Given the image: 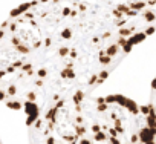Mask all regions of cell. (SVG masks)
<instances>
[{"instance_id":"obj_1","label":"cell","mask_w":156,"mask_h":144,"mask_svg":"<svg viewBox=\"0 0 156 144\" xmlns=\"http://www.w3.org/2000/svg\"><path fill=\"white\" fill-rule=\"evenodd\" d=\"M141 41L104 0H31L0 26V103L26 121L44 104L92 94Z\"/></svg>"},{"instance_id":"obj_2","label":"cell","mask_w":156,"mask_h":144,"mask_svg":"<svg viewBox=\"0 0 156 144\" xmlns=\"http://www.w3.org/2000/svg\"><path fill=\"white\" fill-rule=\"evenodd\" d=\"M136 37L144 41L156 31V0H106Z\"/></svg>"},{"instance_id":"obj_3","label":"cell","mask_w":156,"mask_h":144,"mask_svg":"<svg viewBox=\"0 0 156 144\" xmlns=\"http://www.w3.org/2000/svg\"><path fill=\"white\" fill-rule=\"evenodd\" d=\"M148 106L151 107V110L156 115V77L151 81V91H150V103H148Z\"/></svg>"},{"instance_id":"obj_4","label":"cell","mask_w":156,"mask_h":144,"mask_svg":"<svg viewBox=\"0 0 156 144\" xmlns=\"http://www.w3.org/2000/svg\"><path fill=\"white\" fill-rule=\"evenodd\" d=\"M0 144H2V139H0Z\"/></svg>"}]
</instances>
